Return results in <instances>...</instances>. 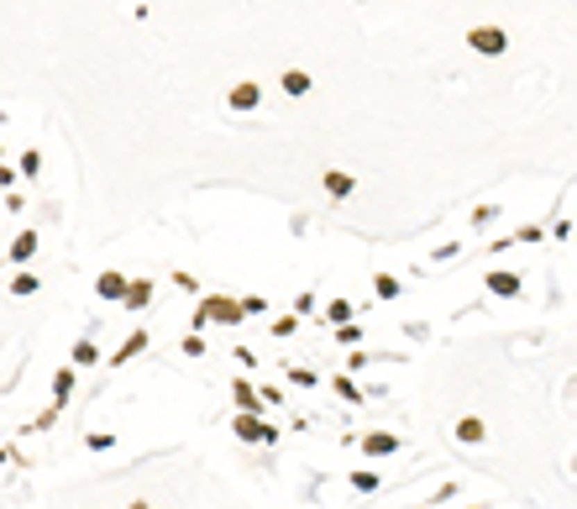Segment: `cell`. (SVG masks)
Listing matches in <instances>:
<instances>
[{
	"instance_id": "2",
	"label": "cell",
	"mask_w": 577,
	"mask_h": 509,
	"mask_svg": "<svg viewBox=\"0 0 577 509\" xmlns=\"http://www.w3.org/2000/svg\"><path fill=\"white\" fill-rule=\"evenodd\" d=\"M236 436H242V441H278V431L262 426L258 415H236Z\"/></svg>"
},
{
	"instance_id": "11",
	"label": "cell",
	"mask_w": 577,
	"mask_h": 509,
	"mask_svg": "<svg viewBox=\"0 0 577 509\" xmlns=\"http://www.w3.org/2000/svg\"><path fill=\"white\" fill-rule=\"evenodd\" d=\"M142 347H147V336H142V331H137V336H131V342H126V347H121V352H116V362H126V357H137V352H142Z\"/></svg>"
},
{
	"instance_id": "16",
	"label": "cell",
	"mask_w": 577,
	"mask_h": 509,
	"mask_svg": "<svg viewBox=\"0 0 577 509\" xmlns=\"http://www.w3.org/2000/svg\"><path fill=\"white\" fill-rule=\"evenodd\" d=\"M131 509H153V504H147V499H137V504H131Z\"/></svg>"
},
{
	"instance_id": "15",
	"label": "cell",
	"mask_w": 577,
	"mask_h": 509,
	"mask_svg": "<svg viewBox=\"0 0 577 509\" xmlns=\"http://www.w3.org/2000/svg\"><path fill=\"white\" fill-rule=\"evenodd\" d=\"M352 483H357V488H367V494H373V488H378V473H352Z\"/></svg>"
},
{
	"instance_id": "8",
	"label": "cell",
	"mask_w": 577,
	"mask_h": 509,
	"mask_svg": "<svg viewBox=\"0 0 577 509\" xmlns=\"http://www.w3.org/2000/svg\"><path fill=\"white\" fill-rule=\"evenodd\" d=\"M205 315H215V320H236V315H242V305H226V299H210V305H205Z\"/></svg>"
},
{
	"instance_id": "1",
	"label": "cell",
	"mask_w": 577,
	"mask_h": 509,
	"mask_svg": "<svg viewBox=\"0 0 577 509\" xmlns=\"http://www.w3.org/2000/svg\"><path fill=\"white\" fill-rule=\"evenodd\" d=\"M467 42H472L478 53H483V58H499V53L509 48V37L499 32V26H472V32H467Z\"/></svg>"
},
{
	"instance_id": "3",
	"label": "cell",
	"mask_w": 577,
	"mask_h": 509,
	"mask_svg": "<svg viewBox=\"0 0 577 509\" xmlns=\"http://www.w3.org/2000/svg\"><path fill=\"white\" fill-rule=\"evenodd\" d=\"M488 436V426L478 420V415H467V420H457V441H483Z\"/></svg>"
},
{
	"instance_id": "14",
	"label": "cell",
	"mask_w": 577,
	"mask_h": 509,
	"mask_svg": "<svg viewBox=\"0 0 577 509\" xmlns=\"http://www.w3.org/2000/svg\"><path fill=\"white\" fill-rule=\"evenodd\" d=\"M69 389H74V373H58V383H53V394H58V404L69 399Z\"/></svg>"
},
{
	"instance_id": "7",
	"label": "cell",
	"mask_w": 577,
	"mask_h": 509,
	"mask_svg": "<svg viewBox=\"0 0 577 509\" xmlns=\"http://www.w3.org/2000/svg\"><path fill=\"white\" fill-rule=\"evenodd\" d=\"M488 289H494V294H515L519 278H515V273H488Z\"/></svg>"
},
{
	"instance_id": "5",
	"label": "cell",
	"mask_w": 577,
	"mask_h": 509,
	"mask_svg": "<svg viewBox=\"0 0 577 509\" xmlns=\"http://www.w3.org/2000/svg\"><path fill=\"white\" fill-rule=\"evenodd\" d=\"M283 90H289V95H305V90H310V74H305V69H289V74H283Z\"/></svg>"
},
{
	"instance_id": "13",
	"label": "cell",
	"mask_w": 577,
	"mask_h": 509,
	"mask_svg": "<svg viewBox=\"0 0 577 509\" xmlns=\"http://www.w3.org/2000/svg\"><path fill=\"white\" fill-rule=\"evenodd\" d=\"M336 394H342V399H362V389H357L352 378H336Z\"/></svg>"
},
{
	"instance_id": "4",
	"label": "cell",
	"mask_w": 577,
	"mask_h": 509,
	"mask_svg": "<svg viewBox=\"0 0 577 509\" xmlns=\"http://www.w3.org/2000/svg\"><path fill=\"white\" fill-rule=\"evenodd\" d=\"M231 106H236V110H252V106H258V84H236V90H231Z\"/></svg>"
},
{
	"instance_id": "10",
	"label": "cell",
	"mask_w": 577,
	"mask_h": 509,
	"mask_svg": "<svg viewBox=\"0 0 577 509\" xmlns=\"http://www.w3.org/2000/svg\"><path fill=\"white\" fill-rule=\"evenodd\" d=\"M100 294H106V299H121V294H126V284H121L116 273H106V278H100Z\"/></svg>"
},
{
	"instance_id": "9",
	"label": "cell",
	"mask_w": 577,
	"mask_h": 509,
	"mask_svg": "<svg viewBox=\"0 0 577 509\" xmlns=\"http://www.w3.org/2000/svg\"><path fill=\"white\" fill-rule=\"evenodd\" d=\"M367 451H378V457H383V451H399V436H383V431H378V436H367Z\"/></svg>"
},
{
	"instance_id": "6",
	"label": "cell",
	"mask_w": 577,
	"mask_h": 509,
	"mask_svg": "<svg viewBox=\"0 0 577 509\" xmlns=\"http://www.w3.org/2000/svg\"><path fill=\"white\" fill-rule=\"evenodd\" d=\"M326 190H331V194H352V174L331 168V174H326Z\"/></svg>"
},
{
	"instance_id": "12",
	"label": "cell",
	"mask_w": 577,
	"mask_h": 509,
	"mask_svg": "<svg viewBox=\"0 0 577 509\" xmlns=\"http://www.w3.org/2000/svg\"><path fill=\"white\" fill-rule=\"evenodd\" d=\"M236 404H242V410H247V415H252V410H258V394H252V389H247V383H236Z\"/></svg>"
}]
</instances>
